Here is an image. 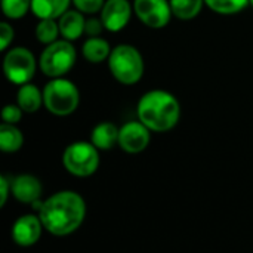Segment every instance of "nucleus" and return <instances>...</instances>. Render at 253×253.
<instances>
[{
  "mask_svg": "<svg viewBox=\"0 0 253 253\" xmlns=\"http://www.w3.org/2000/svg\"><path fill=\"white\" fill-rule=\"evenodd\" d=\"M87 213L84 199L73 190H61L43 200L37 215L44 230L55 237H67L76 233Z\"/></svg>",
  "mask_w": 253,
  "mask_h": 253,
  "instance_id": "nucleus-1",
  "label": "nucleus"
},
{
  "mask_svg": "<svg viewBox=\"0 0 253 253\" xmlns=\"http://www.w3.org/2000/svg\"><path fill=\"white\" fill-rule=\"evenodd\" d=\"M136 117L151 132L165 133L179 123L181 104L173 93L165 89H153L139 98Z\"/></svg>",
  "mask_w": 253,
  "mask_h": 253,
  "instance_id": "nucleus-2",
  "label": "nucleus"
},
{
  "mask_svg": "<svg viewBox=\"0 0 253 253\" xmlns=\"http://www.w3.org/2000/svg\"><path fill=\"white\" fill-rule=\"evenodd\" d=\"M107 62L111 76L125 86H133L144 77V56L133 44L120 43L114 46Z\"/></svg>",
  "mask_w": 253,
  "mask_h": 253,
  "instance_id": "nucleus-3",
  "label": "nucleus"
},
{
  "mask_svg": "<svg viewBox=\"0 0 253 253\" xmlns=\"http://www.w3.org/2000/svg\"><path fill=\"white\" fill-rule=\"evenodd\" d=\"M43 104L56 117L71 116L79 108L80 90L74 82L65 77L50 79L43 87Z\"/></svg>",
  "mask_w": 253,
  "mask_h": 253,
  "instance_id": "nucleus-4",
  "label": "nucleus"
},
{
  "mask_svg": "<svg viewBox=\"0 0 253 253\" xmlns=\"http://www.w3.org/2000/svg\"><path fill=\"white\" fill-rule=\"evenodd\" d=\"M77 61V50L73 42L58 39L44 46L39 56V70L49 79L65 77Z\"/></svg>",
  "mask_w": 253,
  "mask_h": 253,
  "instance_id": "nucleus-5",
  "label": "nucleus"
},
{
  "mask_svg": "<svg viewBox=\"0 0 253 253\" xmlns=\"http://www.w3.org/2000/svg\"><path fill=\"white\" fill-rule=\"evenodd\" d=\"M101 163L99 150L90 141H76L62 153L64 169L76 178H89L96 173Z\"/></svg>",
  "mask_w": 253,
  "mask_h": 253,
  "instance_id": "nucleus-6",
  "label": "nucleus"
},
{
  "mask_svg": "<svg viewBox=\"0 0 253 253\" xmlns=\"http://www.w3.org/2000/svg\"><path fill=\"white\" fill-rule=\"evenodd\" d=\"M39 67V59L25 46H16L6 50L3 58V74L7 82L22 86L31 83L36 70Z\"/></svg>",
  "mask_w": 253,
  "mask_h": 253,
  "instance_id": "nucleus-7",
  "label": "nucleus"
},
{
  "mask_svg": "<svg viewBox=\"0 0 253 253\" xmlns=\"http://www.w3.org/2000/svg\"><path fill=\"white\" fill-rule=\"evenodd\" d=\"M133 13L153 30L165 28L173 16L169 0H133Z\"/></svg>",
  "mask_w": 253,
  "mask_h": 253,
  "instance_id": "nucleus-8",
  "label": "nucleus"
},
{
  "mask_svg": "<svg viewBox=\"0 0 253 253\" xmlns=\"http://www.w3.org/2000/svg\"><path fill=\"white\" fill-rule=\"evenodd\" d=\"M151 141V130L139 120H132L120 126L119 147L127 154H139L147 150Z\"/></svg>",
  "mask_w": 253,
  "mask_h": 253,
  "instance_id": "nucleus-9",
  "label": "nucleus"
},
{
  "mask_svg": "<svg viewBox=\"0 0 253 253\" xmlns=\"http://www.w3.org/2000/svg\"><path fill=\"white\" fill-rule=\"evenodd\" d=\"M43 230V222L37 213H25L15 219L10 228V236L19 248H31L40 240Z\"/></svg>",
  "mask_w": 253,
  "mask_h": 253,
  "instance_id": "nucleus-10",
  "label": "nucleus"
},
{
  "mask_svg": "<svg viewBox=\"0 0 253 253\" xmlns=\"http://www.w3.org/2000/svg\"><path fill=\"white\" fill-rule=\"evenodd\" d=\"M133 15V4L129 0H105L99 18L110 33H119L125 30Z\"/></svg>",
  "mask_w": 253,
  "mask_h": 253,
  "instance_id": "nucleus-11",
  "label": "nucleus"
},
{
  "mask_svg": "<svg viewBox=\"0 0 253 253\" xmlns=\"http://www.w3.org/2000/svg\"><path fill=\"white\" fill-rule=\"evenodd\" d=\"M12 184V197L24 205H34L42 200L43 185L40 179L31 173H21L10 179Z\"/></svg>",
  "mask_w": 253,
  "mask_h": 253,
  "instance_id": "nucleus-12",
  "label": "nucleus"
},
{
  "mask_svg": "<svg viewBox=\"0 0 253 253\" xmlns=\"http://www.w3.org/2000/svg\"><path fill=\"white\" fill-rule=\"evenodd\" d=\"M58 25H59V33L62 39L68 42L79 40L84 34V27H86L84 13L79 12L77 9H68L58 19Z\"/></svg>",
  "mask_w": 253,
  "mask_h": 253,
  "instance_id": "nucleus-13",
  "label": "nucleus"
},
{
  "mask_svg": "<svg viewBox=\"0 0 253 253\" xmlns=\"http://www.w3.org/2000/svg\"><path fill=\"white\" fill-rule=\"evenodd\" d=\"M119 132L120 127H117L113 122H101L92 129L90 142L99 151L113 150L116 145H119Z\"/></svg>",
  "mask_w": 253,
  "mask_h": 253,
  "instance_id": "nucleus-14",
  "label": "nucleus"
},
{
  "mask_svg": "<svg viewBox=\"0 0 253 253\" xmlns=\"http://www.w3.org/2000/svg\"><path fill=\"white\" fill-rule=\"evenodd\" d=\"M73 0H31V12L39 19H59Z\"/></svg>",
  "mask_w": 253,
  "mask_h": 253,
  "instance_id": "nucleus-15",
  "label": "nucleus"
},
{
  "mask_svg": "<svg viewBox=\"0 0 253 253\" xmlns=\"http://www.w3.org/2000/svg\"><path fill=\"white\" fill-rule=\"evenodd\" d=\"M16 104L27 114L37 113L42 107H44V104H43V90H40L33 83H25V84L19 86V89H18Z\"/></svg>",
  "mask_w": 253,
  "mask_h": 253,
  "instance_id": "nucleus-16",
  "label": "nucleus"
},
{
  "mask_svg": "<svg viewBox=\"0 0 253 253\" xmlns=\"http://www.w3.org/2000/svg\"><path fill=\"white\" fill-rule=\"evenodd\" d=\"M113 47L104 37H87L82 46L83 58L90 64H102L108 61Z\"/></svg>",
  "mask_w": 253,
  "mask_h": 253,
  "instance_id": "nucleus-17",
  "label": "nucleus"
},
{
  "mask_svg": "<svg viewBox=\"0 0 253 253\" xmlns=\"http://www.w3.org/2000/svg\"><path fill=\"white\" fill-rule=\"evenodd\" d=\"M24 145V135L16 125H0V150L6 154L19 151Z\"/></svg>",
  "mask_w": 253,
  "mask_h": 253,
  "instance_id": "nucleus-18",
  "label": "nucleus"
},
{
  "mask_svg": "<svg viewBox=\"0 0 253 253\" xmlns=\"http://www.w3.org/2000/svg\"><path fill=\"white\" fill-rule=\"evenodd\" d=\"M169 3L172 15L181 21H191L197 18L206 6L205 0H169Z\"/></svg>",
  "mask_w": 253,
  "mask_h": 253,
  "instance_id": "nucleus-19",
  "label": "nucleus"
},
{
  "mask_svg": "<svg viewBox=\"0 0 253 253\" xmlns=\"http://www.w3.org/2000/svg\"><path fill=\"white\" fill-rule=\"evenodd\" d=\"M34 34H36V39L44 46L56 42L58 37L61 36L58 19H39V24L36 25Z\"/></svg>",
  "mask_w": 253,
  "mask_h": 253,
  "instance_id": "nucleus-20",
  "label": "nucleus"
},
{
  "mask_svg": "<svg viewBox=\"0 0 253 253\" xmlns=\"http://www.w3.org/2000/svg\"><path fill=\"white\" fill-rule=\"evenodd\" d=\"M206 6L218 15H236L249 6V0H205Z\"/></svg>",
  "mask_w": 253,
  "mask_h": 253,
  "instance_id": "nucleus-21",
  "label": "nucleus"
},
{
  "mask_svg": "<svg viewBox=\"0 0 253 253\" xmlns=\"http://www.w3.org/2000/svg\"><path fill=\"white\" fill-rule=\"evenodd\" d=\"M1 12L7 19H21L31 12V0H1Z\"/></svg>",
  "mask_w": 253,
  "mask_h": 253,
  "instance_id": "nucleus-22",
  "label": "nucleus"
},
{
  "mask_svg": "<svg viewBox=\"0 0 253 253\" xmlns=\"http://www.w3.org/2000/svg\"><path fill=\"white\" fill-rule=\"evenodd\" d=\"M104 3H105V0H73L74 9H77L79 12L89 15V16H92L95 13H101Z\"/></svg>",
  "mask_w": 253,
  "mask_h": 253,
  "instance_id": "nucleus-23",
  "label": "nucleus"
},
{
  "mask_svg": "<svg viewBox=\"0 0 253 253\" xmlns=\"http://www.w3.org/2000/svg\"><path fill=\"white\" fill-rule=\"evenodd\" d=\"M24 111L19 108L18 104H7L1 110V122L7 125H16L21 122Z\"/></svg>",
  "mask_w": 253,
  "mask_h": 253,
  "instance_id": "nucleus-24",
  "label": "nucleus"
},
{
  "mask_svg": "<svg viewBox=\"0 0 253 253\" xmlns=\"http://www.w3.org/2000/svg\"><path fill=\"white\" fill-rule=\"evenodd\" d=\"M13 37H15L13 27L7 21H1L0 22V50L1 52L9 49L10 43L13 42Z\"/></svg>",
  "mask_w": 253,
  "mask_h": 253,
  "instance_id": "nucleus-25",
  "label": "nucleus"
},
{
  "mask_svg": "<svg viewBox=\"0 0 253 253\" xmlns=\"http://www.w3.org/2000/svg\"><path fill=\"white\" fill-rule=\"evenodd\" d=\"M105 30L101 18L96 16H90L86 18V27H84V34L87 37H99L102 34V31Z\"/></svg>",
  "mask_w": 253,
  "mask_h": 253,
  "instance_id": "nucleus-26",
  "label": "nucleus"
},
{
  "mask_svg": "<svg viewBox=\"0 0 253 253\" xmlns=\"http://www.w3.org/2000/svg\"><path fill=\"white\" fill-rule=\"evenodd\" d=\"M12 194V184H10V178L6 175L0 176V208H4L7 203L9 196Z\"/></svg>",
  "mask_w": 253,
  "mask_h": 253,
  "instance_id": "nucleus-27",
  "label": "nucleus"
},
{
  "mask_svg": "<svg viewBox=\"0 0 253 253\" xmlns=\"http://www.w3.org/2000/svg\"><path fill=\"white\" fill-rule=\"evenodd\" d=\"M249 4H251V6L253 7V0H249Z\"/></svg>",
  "mask_w": 253,
  "mask_h": 253,
  "instance_id": "nucleus-28",
  "label": "nucleus"
}]
</instances>
